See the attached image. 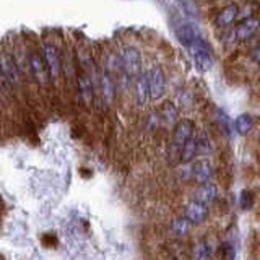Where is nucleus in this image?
Here are the masks:
<instances>
[{"label":"nucleus","instance_id":"obj_1","mask_svg":"<svg viewBox=\"0 0 260 260\" xmlns=\"http://www.w3.org/2000/svg\"><path fill=\"white\" fill-rule=\"evenodd\" d=\"M0 78L10 89H18L23 85V73L18 67V62L13 52L7 47L0 49Z\"/></svg>","mask_w":260,"mask_h":260},{"label":"nucleus","instance_id":"obj_16","mask_svg":"<svg viewBox=\"0 0 260 260\" xmlns=\"http://www.w3.org/2000/svg\"><path fill=\"white\" fill-rule=\"evenodd\" d=\"M216 195H218V187L213 182H207V184H202L200 189L197 192V200L205 203V205H210L216 200Z\"/></svg>","mask_w":260,"mask_h":260},{"label":"nucleus","instance_id":"obj_3","mask_svg":"<svg viewBox=\"0 0 260 260\" xmlns=\"http://www.w3.org/2000/svg\"><path fill=\"white\" fill-rule=\"evenodd\" d=\"M41 51H43L49 75H51V81L57 83L63 73V55L60 47L54 39H44L43 46H41Z\"/></svg>","mask_w":260,"mask_h":260},{"label":"nucleus","instance_id":"obj_2","mask_svg":"<svg viewBox=\"0 0 260 260\" xmlns=\"http://www.w3.org/2000/svg\"><path fill=\"white\" fill-rule=\"evenodd\" d=\"M28 73L39 88L46 89V88H49V85L52 83L46 60H44V55H43V51L38 47L28 49Z\"/></svg>","mask_w":260,"mask_h":260},{"label":"nucleus","instance_id":"obj_6","mask_svg":"<svg viewBox=\"0 0 260 260\" xmlns=\"http://www.w3.org/2000/svg\"><path fill=\"white\" fill-rule=\"evenodd\" d=\"M174 35L179 39V43L189 49L195 43V39L200 36V32L192 21L181 18V20L174 21Z\"/></svg>","mask_w":260,"mask_h":260},{"label":"nucleus","instance_id":"obj_24","mask_svg":"<svg viewBox=\"0 0 260 260\" xmlns=\"http://www.w3.org/2000/svg\"><path fill=\"white\" fill-rule=\"evenodd\" d=\"M252 60H254V62H258V63H260V43L255 46L254 51H252Z\"/></svg>","mask_w":260,"mask_h":260},{"label":"nucleus","instance_id":"obj_5","mask_svg":"<svg viewBox=\"0 0 260 260\" xmlns=\"http://www.w3.org/2000/svg\"><path fill=\"white\" fill-rule=\"evenodd\" d=\"M190 57L193 60L195 69L199 72H210L213 67V52H211V47L202 36L195 39V43L189 47Z\"/></svg>","mask_w":260,"mask_h":260},{"label":"nucleus","instance_id":"obj_20","mask_svg":"<svg viewBox=\"0 0 260 260\" xmlns=\"http://www.w3.org/2000/svg\"><path fill=\"white\" fill-rule=\"evenodd\" d=\"M190 258L192 260H210V252L207 244L203 241H195L190 249Z\"/></svg>","mask_w":260,"mask_h":260},{"label":"nucleus","instance_id":"obj_19","mask_svg":"<svg viewBox=\"0 0 260 260\" xmlns=\"http://www.w3.org/2000/svg\"><path fill=\"white\" fill-rule=\"evenodd\" d=\"M199 154V146H197V137H192L190 140H187V143L182 148V158L181 162L185 165V162H192L195 159V156Z\"/></svg>","mask_w":260,"mask_h":260},{"label":"nucleus","instance_id":"obj_11","mask_svg":"<svg viewBox=\"0 0 260 260\" xmlns=\"http://www.w3.org/2000/svg\"><path fill=\"white\" fill-rule=\"evenodd\" d=\"M98 86H100L101 98L106 104H111L116 98V81H114V75H111L109 72H106L104 69L98 75Z\"/></svg>","mask_w":260,"mask_h":260},{"label":"nucleus","instance_id":"obj_17","mask_svg":"<svg viewBox=\"0 0 260 260\" xmlns=\"http://www.w3.org/2000/svg\"><path fill=\"white\" fill-rule=\"evenodd\" d=\"M190 228H192V223L185 216H177L173 219V223H171V231H173V234L177 236V238H184V236L189 234Z\"/></svg>","mask_w":260,"mask_h":260},{"label":"nucleus","instance_id":"obj_7","mask_svg":"<svg viewBox=\"0 0 260 260\" xmlns=\"http://www.w3.org/2000/svg\"><path fill=\"white\" fill-rule=\"evenodd\" d=\"M148 78H150V89H151V100L158 101L166 93V75L161 65H153L148 69Z\"/></svg>","mask_w":260,"mask_h":260},{"label":"nucleus","instance_id":"obj_4","mask_svg":"<svg viewBox=\"0 0 260 260\" xmlns=\"http://www.w3.org/2000/svg\"><path fill=\"white\" fill-rule=\"evenodd\" d=\"M120 54H122V75H124L127 81L135 80L143 70L140 51H138V47L130 44L122 49Z\"/></svg>","mask_w":260,"mask_h":260},{"label":"nucleus","instance_id":"obj_21","mask_svg":"<svg viewBox=\"0 0 260 260\" xmlns=\"http://www.w3.org/2000/svg\"><path fill=\"white\" fill-rule=\"evenodd\" d=\"M197 146H199V153H202V154H210L213 151V148H211V142L207 137V134H202L197 138Z\"/></svg>","mask_w":260,"mask_h":260},{"label":"nucleus","instance_id":"obj_13","mask_svg":"<svg viewBox=\"0 0 260 260\" xmlns=\"http://www.w3.org/2000/svg\"><path fill=\"white\" fill-rule=\"evenodd\" d=\"M239 5L238 4H230V5H226L223 7L221 10H219L215 16V24H216V28L219 29H226L230 24H233L236 20H238V16H239Z\"/></svg>","mask_w":260,"mask_h":260},{"label":"nucleus","instance_id":"obj_10","mask_svg":"<svg viewBox=\"0 0 260 260\" xmlns=\"http://www.w3.org/2000/svg\"><path fill=\"white\" fill-rule=\"evenodd\" d=\"M193 132H195L193 120L181 119L174 125V130H173V143H176L177 146L184 148V145L187 143V140H190V138L193 137Z\"/></svg>","mask_w":260,"mask_h":260},{"label":"nucleus","instance_id":"obj_15","mask_svg":"<svg viewBox=\"0 0 260 260\" xmlns=\"http://www.w3.org/2000/svg\"><path fill=\"white\" fill-rule=\"evenodd\" d=\"M159 119L165 125L174 127L179 122V108L173 101H165L159 108Z\"/></svg>","mask_w":260,"mask_h":260},{"label":"nucleus","instance_id":"obj_8","mask_svg":"<svg viewBox=\"0 0 260 260\" xmlns=\"http://www.w3.org/2000/svg\"><path fill=\"white\" fill-rule=\"evenodd\" d=\"M258 29H260V20L255 18V16H246V18H242L238 23V26H236L234 39L239 41V43H246V41H249Z\"/></svg>","mask_w":260,"mask_h":260},{"label":"nucleus","instance_id":"obj_22","mask_svg":"<svg viewBox=\"0 0 260 260\" xmlns=\"http://www.w3.org/2000/svg\"><path fill=\"white\" fill-rule=\"evenodd\" d=\"M221 258L223 260H234V255H236V249H234V244L230 242V241H224L221 242Z\"/></svg>","mask_w":260,"mask_h":260},{"label":"nucleus","instance_id":"obj_9","mask_svg":"<svg viewBox=\"0 0 260 260\" xmlns=\"http://www.w3.org/2000/svg\"><path fill=\"white\" fill-rule=\"evenodd\" d=\"M135 101L140 108H145L151 101V89H150V78L148 70L143 69L142 73L135 78Z\"/></svg>","mask_w":260,"mask_h":260},{"label":"nucleus","instance_id":"obj_14","mask_svg":"<svg viewBox=\"0 0 260 260\" xmlns=\"http://www.w3.org/2000/svg\"><path fill=\"white\" fill-rule=\"evenodd\" d=\"M211 174H213V169L208 159H199L192 165V177L197 184H207L210 182Z\"/></svg>","mask_w":260,"mask_h":260},{"label":"nucleus","instance_id":"obj_18","mask_svg":"<svg viewBox=\"0 0 260 260\" xmlns=\"http://www.w3.org/2000/svg\"><path fill=\"white\" fill-rule=\"evenodd\" d=\"M252 127H254V119H252L250 114H239L234 120V128L239 135H247Z\"/></svg>","mask_w":260,"mask_h":260},{"label":"nucleus","instance_id":"obj_23","mask_svg":"<svg viewBox=\"0 0 260 260\" xmlns=\"http://www.w3.org/2000/svg\"><path fill=\"white\" fill-rule=\"evenodd\" d=\"M252 203H254V197H252V192L250 190H242L241 195H239V207L242 210H249L252 207Z\"/></svg>","mask_w":260,"mask_h":260},{"label":"nucleus","instance_id":"obj_12","mask_svg":"<svg viewBox=\"0 0 260 260\" xmlns=\"http://www.w3.org/2000/svg\"><path fill=\"white\" fill-rule=\"evenodd\" d=\"M208 215H210L208 205H205V203H202L199 200L187 203L184 210V216L189 219L192 224H202L203 221H207Z\"/></svg>","mask_w":260,"mask_h":260}]
</instances>
